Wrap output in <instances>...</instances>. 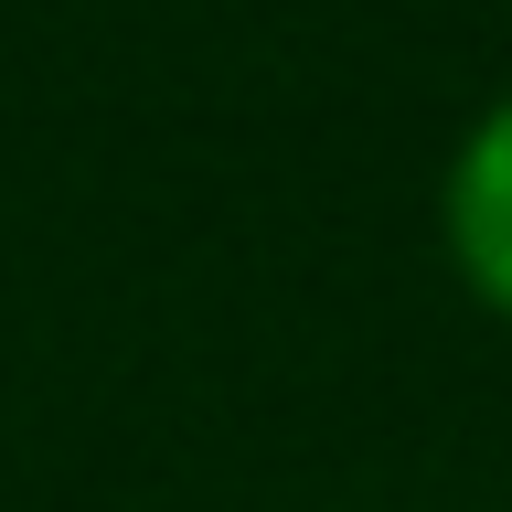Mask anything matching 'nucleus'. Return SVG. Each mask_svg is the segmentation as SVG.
I'll return each mask as SVG.
<instances>
[{"instance_id": "obj_1", "label": "nucleus", "mask_w": 512, "mask_h": 512, "mask_svg": "<svg viewBox=\"0 0 512 512\" xmlns=\"http://www.w3.org/2000/svg\"><path fill=\"white\" fill-rule=\"evenodd\" d=\"M438 246L448 278L512 331V96H491L438 171Z\"/></svg>"}]
</instances>
